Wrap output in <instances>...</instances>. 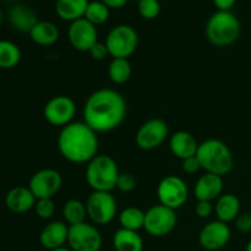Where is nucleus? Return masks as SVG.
I'll use <instances>...</instances> for the list:
<instances>
[{"label":"nucleus","mask_w":251,"mask_h":251,"mask_svg":"<svg viewBox=\"0 0 251 251\" xmlns=\"http://www.w3.org/2000/svg\"><path fill=\"white\" fill-rule=\"evenodd\" d=\"M212 1L220 11H230V9L234 6L237 0H212Z\"/></svg>","instance_id":"37"},{"label":"nucleus","mask_w":251,"mask_h":251,"mask_svg":"<svg viewBox=\"0 0 251 251\" xmlns=\"http://www.w3.org/2000/svg\"><path fill=\"white\" fill-rule=\"evenodd\" d=\"M104 43L113 59H127L136 50L139 36L134 27L124 24L117 25L108 32Z\"/></svg>","instance_id":"6"},{"label":"nucleus","mask_w":251,"mask_h":251,"mask_svg":"<svg viewBox=\"0 0 251 251\" xmlns=\"http://www.w3.org/2000/svg\"><path fill=\"white\" fill-rule=\"evenodd\" d=\"M51 251H73V250H71L70 248L61 247V248H58V249H55V250H51Z\"/></svg>","instance_id":"39"},{"label":"nucleus","mask_w":251,"mask_h":251,"mask_svg":"<svg viewBox=\"0 0 251 251\" xmlns=\"http://www.w3.org/2000/svg\"><path fill=\"white\" fill-rule=\"evenodd\" d=\"M168 125L159 118H153L145 122L139 127L135 141L139 149L144 151H152L161 146L168 137Z\"/></svg>","instance_id":"11"},{"label":"nucleus","mask_w":251,"mask_h":251,"mask_svg":"<svg viewBox=\"0 0 251 251\" xmlns=\"http://www.w3.org/2000/svg\"><path fill=\"white\" fill-rule=\"evenodd\" d=\"M181 169H183L184 173L186 174H195L198 173L201 169L200 162H199L198 157L194 156L190 157V158H186L184 161H181Z\"/></svg>","instance_id":"35"},{"label":"nucleus","mask_w":251,"mask_h":251,"mask_svg":"<svg viewBox=\"0 0 251 251\" xmlns=\"http://www.w3.org/2000/svg\"><path fill=\"white\" fill-rule=\"evenodd\" d=\"M199 142L195 136L188 131H176L169 139V149L176 158L184 159L196 156Z\"/></svg>","instance_id":"20"},{"label":"nucleus","mask_w":251,"mask_h":251,"mask_svg":"<svg viewBox=\"0 0 251 251\" xmlns=\"http://www.w3.org/2000/svg\"><path fill=\"white\" fill-rule=\"evenodd\" d=\"M69 226L65 222L54 221L48 223L39 234V243L44 249L51 251L61 248L68 243Z\"/></svg>","instance_id":"17"},{"label":"nucleus","mask_w":251,"mask_h":251,"mask_svg":"<svg viewBox=\"0 0 251 251\" xmlns=\"http://www.w3.org/2000/svg\"><path fill=\"white\" fill-rule=\"evenodd\" d=\"M117 162L107 154H97L87 163L86 181L93 191H110L117 188L119 178Z\"/></svg>","instance_id":"5"},{"label":"nucleus","mask_w":251,"mask_h":251,"mask_svg":"<svg viewBox=\"0 0 251 251\" xmlns=\"http://www.w3.org/2000/svg\"><path fill=\"white\" fill-rule=\"evenodd\" d=\"M137 11L145 20H153L161 12V4L158 0H140L137 2Z\"/></svg>","instance_id":"30"},{"label":"nucleus","mask_w":251,"mask_h":251,"mask_svg":"<svg viewBox=\"0 0 251 251\" xmlns=\"http://www.w3.org/2000/svg\"><path fill=\"white\" fill-rule=\"evenodd\" d=\"M90 0H56L55 12L63 21L74 22L85 17Z\"/></svg>","instance_id":"23"},{"label":"nucleus","mask_w":251,"mask_h":251,"mask_svg":"<svg viewBox=\"0 0 251 251\" xmlns=\"http://www.w3.org/2000/svg\"><path fill=\"white\" fill-rule=\"evenodd\" d=\"M235 228L238 232L247 234V233L251 232V213L244 212L240 213L237 218H235Z\"/></svg>","instance_id":"33"},{"label":"nucleus","mask_w":251,"mask_h":251,"mask_svg":"<svg viewBox=\"0 0 251 251\" xmlns=\"http://www.w3.org/2000/svg\"><path fill=\"white\" fill-rule=\"evenodd\" d=\"M119 223L122 228L129 230H140L144 228L145 225V212L139 207H130L124 208L119 215Z\"/></svg>","instance_id":"28"},{"label":"nucleus","mask_w":251,"mask_h":251,"mask_svg":"<svg viewBox=\"0 0 251 251\" xmlns=\"http://www.w3.org/2000/svg\"><path fill=\"white\" fill-rule=\"evenodd\" d=\"M76 114V104L68 96H55L44 105V119L53 126L64 127L73 123Z\"/></svg>","instance_id":"13"},{"label":"nucleus","mask_w":251,"mask_h":251,"mask_svg":"<svg viewBox=\"0 0 251 251\" xmlns=\"http://www.w3.org/2000/svg\"><path fill=\"white\" fill-rule=\"evenodd\" d=\"M1 22H2V11L0 9V26H1Z\"/></svg>","instance_id":"41"},{"label":"nucleus","mask_w":251,"mask_h":251,"mask_svg":"<svg viewBox=\"0 0 251 251\" xmlns=\"http://www.w3.org/2000/svg\"><path fill=\"white\" fill-rule=\"evenodd\" d=\"M29 37L36 44L42 47L53 46L60 37L58 26L51 21H38L29 32Z\"/></svg>","instance_id":"22"},{"label":"nucleus","mask_w":251,"mask_h":251,"mask_svg":"<svg viewBox=\"0 0 251 251\" xmlns=\"http://www.w3.org/2000/svg\"><path fill=\"white\" fill-rule=\"evenodd\" d=\"M63 185V178L58 171L44 168L36 172L28 183L29 190L37 200L39 199H53Z\"/></svg>","instance_id":"12"},{"label":"nucleus","mask_w":251,"mask_h":251,"mask_svg":"<svg viewBox=\"0 0 251 251\" xmlns=\"http://www.w3.org/2000/svg\"><path fill=\"white\" fill-rule=\"evenodd\" d=\"M132 1H137V2H139V1H140V0H132Z\"/></svg>","instance_id":"43"},{"label":"nucleus","mask_w":251,"mask_h":251,"mask_svg":"<svg viewBox=\"0 0 251 251\" xmlns=\"http://www.w3.org/2000/svg\"><path fill=\"white\" fill-rule=\"evenodd\" d=\"M126 115V102L118 91L100 88L86 100L83 122L96 132H109L120 126Z\"/></svg>","instance_id":"1"},{"label":"nucleus","mask_w":251,"mask_h":251,"mask_svg":"<svg viewBox=\"0 0 251 251\" xmlns=\"http://www.w3.org/2000/svg\"><path fill=\"white\" fill-rule=\"evenodd\" d=\"M136 179L130 173H120L117 181V188L123 193H131L136 189Z\"/></svg>","instance_id":"32"},{"label":"nucleus","mask_w":251,"mask_h":251,"mask_svg":"<svg viewBox=\"0 0 251 251\" xmlns=\"http://www.w3.org/2000/svg\"><path fill=\"white\" fill-rule=\"evenodd\" d=\"M37 199L28 186H15L5 195V206L14 213H26L34 208Z\"/></svg>","instance_id":"18"},{"label":"nucleus","mask_w":251,"mask_h":251,"mask_svg":"<svg viewBox=\"0 0 251 251\" xmlns=\"http://www.w3.org/2000/svg\"><path fill=\"white\" fill-rule=\"evenodd\" d=\"M5 1H12V0H5Z\"/></svg>","instance_id":"44"},{"label":"nucleus","mask_w":251,"mask_h":251,"mask_svg":"<svg viewBox=\"0 0 251 251\" xmlns=\"http://www.w3.org/2000/svg\"><path fill=\"white\" fill-rule=\"evenodd\" d=\"M245 251H251V239L249 240V243L247 244V248H245Z\"/></svg>","instance_id":"40"},{"label":"nucleus","mask_w":251,"mask_h":251,"mask_svg":"<svg viewBox=\"0 0 251 251\" xmlns=\"http://www.w3.org/2000/svg\"><path fill=\"white\" fill-rule=\"evenodd\" d=\"M68 38L75 50L90 51L93 44L98 42V32L95 25L82 17L71 22L68 28Z\"/></svg>","instance_id":"14"},{"label":"nucleus","mask_w":251,"mask_h":251,"mask_svg":"<svg viewBox=\"0 0 251 251\" xmlns=\"http://www.w3.org/2000/svg\"><path fill=\"white\" fill-rule=\"evenodd\" d=\"M21 60V50L14 42L0 39V69L9 70Z\"/></svg>","instance_id":"26"},{"label":"nucleus","mask_w":251,"mask_h":251,"mask_svg":"<svg viewBox=\"0 0 251 251\" xmlns=\"http://www.w3.org/2000/svg\"><path fill=\"white\" fill-rule=\"evenodd\" d=\"M240 21L232 11H217L206 24V37L216 47H228L239 38Z\"/></svg>","instance_id":"4"},{"label":"nucleus","mask_w":251,"mask_h":251,"mask_svg":"<svg viewBox=\"0 0 251 251\" xmlns=\"http://www.w3.org/2000/svg\"><path fill=\"white\" fill-rule=\"evenodd\" d=\"M58 149L66 161L75 164L88 163L97 156L98 137L85 122H73L61 127Z\"/></svg>","instance_id":"2"},{"label":"nucleus","mask_w":251,"mask_h":251,"mask_svg":"<svg viewBox=\"0 0 251 251\" xmlns=\"http://www.w3.org/2000/svg\"><path fill=\"white\" fill-rule=\"evenodd\" d=\"M68 244L73 251H100L103 239L95 226L83 222L69 227Z\"/></svg>","instance_id":"10"},{"label":"nucleus","mask_w":251,"mask_h":251,"mask_svg":"<svg viewBox=\"0 0 251 251\" xmlns=\"http://www.w3.org/2000/svg\"><path fill=\"white\" fill-rule=\"evenodd\" d=\"M201 169L206 173L226 176L234 166V157L229 147L217 139H208L199 145L196 153Z\"/></svg>","instance_id":"3"},{"label":"nucleus","mask_w":251,"mask_h":251,"mask_svg":"<svg viewBox=\"0 0 251 251\" xmlns=\"http://www.w3.org/2000/svg\"><path fill=\"white\" fill-rule=\"evenodd\" d=\"M88 53L92 56V59H95V60L97 61L104 60V59L109 55L107 46H105V43H102V42H97V43L93 44V47L90 49Z\"/></svg>","instance_id":"34"},{"label":"nucleus","mask_w":251,"mask_h":251,"mask_svg":"<svg viewBox=\"0 0 251 251\" xmlns=\"http://www.w3.org/2000/svg\"><path fill=\"white\" fill-rule=\"evenodd\" d=\"M215 211L212 202H208V201H198L195 206V212L196 215L200 218H208Z\"/></svg>","instance_id":"36"},{"label":"nucleus","mask_w":251,"mask_h":251,"mask_svg":"<svg viewBox=\"0 0 251 251\" xmlns=\"http://www.w3.org/2000/svg\"><path fill=\"white\" fill-rule=\"evenodd\" d=\"M113 247L115 251H142L144 240L135 230L120 228L113 235Z\"/></svg>","instance_id":"24"},{"label":"nucleus","mask_w":251,"mask_h":251,"mask_svg":"<svg viewBox=\"0 0 251 251\" xmlns=\"http://www.w3.org/2000/svg\"><path fill=\"white\" fill-rule=\"evenodd\" d=\"M223 193V176L216 174L205 173L196 181L194 194L198 201H212L217 200Z\"/></svg>","instance_id":"16"},{"label":"nucleus","mask_w":251,"mask_h":251,"mask_svg":"<svg viewBox=\"0 0 251 251\" xmlns=\"http://www.w3.org/2000/svg\"><path fill=\"white\" fill-rule=\"evenodd\" d=\"M100 1L109 9H122L127 4L129 0H100Z\"/></svg>","instance_id":"38"},{"label":"nucleus","mask_w":251,"mask_h":251,"mask_svg":"<svg viewBox=\"0 0 251 251\" xmlns=\"http://www.w3.org/2000/svg\"><path fill=\"white\" fill-rule=\"evenodd\" d=\"M176 226V211L161 203L152 206L145 212L144 229L152 237H166L173 232Z\"/></svg>","instance_id":"8"},{"label":"nucleus","mask_w":251,"mask_h":251,"mask_svg":"<svg viewBox=\"0 0 251 251\" xmlns=\"http://www.w3.org/2000/svg\"><path fill=\"white\" fill-rule=\"evenodd\" d=\"M7 20L12 28L22 33H29L34 25L39 21L37 15L29 6L24 4H15L7 12Z\"/></svg>","instance_id":"19"},{"label":"nucleus","mask_w":251,"mask_h":251,"mask_svg":"<svg viewBox=\"0 0 251 251\" xmlns=\"http://www.w3.org/2000/svg\"><path fill=\"white\" fill-rule=\"evenodd\" d=\"M230 228L228 223L222 221H212L201 229L199 234V243L203 249L216 251L225 248L230 240Z\"/></svg>","instance_id":"15"},{"label":"nucleus","mask_w":251,"mask_h":251,"mask_svg":"<svg viewBox=\"0 0 251 251\" xmlns=\"http://www.w3.org/2000/svg\"><path fill=\"white\" fill-rule=\"evenodd\" d=\"M110 81L115 85H123L131 77V64L127 59L114 58L108 68Z\"/></svg>","instance_id":"27"},{"label":"nucleus","mask_w":251,"mask_h":251,"mask_svg":"<svg viewBox=\"0 0 251 251\" xmlns=\"http://www.w3.org/2000/svg\"><path fill=\"white\" fill-rule=\"evenodd\" d=\"M63 217L69 227L86 222V217H87L86 203L76 199L68 200L63 206Z\"/></svg>","instance_id":"25"},{"label":"nucleus","mask_w":251,"mask_h":251,"mask_svg":"<svg viewBox=\"0 0 251 251\" xmlns=\"http://www.w3.org/2000/svg\"><path fill=\"white\" fill-rule=\"evenodd\" d=\"M249 212L251 213V202H250V208H249Z\"/></svg>","instance_id":"42"},{"label":"nucleus","mask_w":251,"mask_h":251,"mask_svg":"<svg viewBox=\"0 0 251 251\" xmlns=\"http://www.w3.org/2000/svg\"><path fill=\"white\" fill-rule=\"evenodd\" d=\"M109 14V7L105 6L100 0H95V1H90V4H88L85 12V19L95 26H98V25H103L108 21Z\"/></svg>","instance_id":"29"},{"label":"nucleus","mask_w":251,"mask_h":251,"mask_svg":"<svg viewBox=\"0 0 251 251\" xmlns=\"http://www.w3.org/2000/svg\"><path fill=\"white\" fill-rule=\"evenodd\" d=\"M215 212L218 221H222L225 223L233 222L240 215L239 199L234 194H222L216 200Z\"/></svg>","instance_id":"21"},{"label":"nucleus","mask_w":251,"mask_h":251,"mask_svg":"<svg viewBox=\"0 0 251 251\" xmlns=\"http://www.w3.org/2000/svg\"><path fill=\"white\" fill-rule=\"evenodd\" d=\"M157 198L161 205L176 211L183 207L188 201V185L180 176H167L157 186Z\"/></svg>","instance_id":"9"},{"label":"nucleus","mask_w":251,"mask_h":251,"mask_svg":"<svg viewBox=\"0 0 251 251\" xmlns=\"http://www.w3.org/2000/svg\"><path fill=\"white\" fill-rule=\"evenodd\" d=\"M36 215L42 220H50L55 213V205L53 199H39L34 205Z\"/></svg>","instance_id":"31"},{"label":"nucleus","mask_w":251,"mask_h":251,"mask_svg":"<svg viewBox=\"0 0 251 251\" xmlns=\"http://www.w3.org/2000/svg\"><path fill=\"white\" fill-rule=\"evenodd\" d=\"M87 217L95 225H109L117 216V200L108 191H93L86 201Z\"/></svg>","instance_id":"7"}]
</instances>
